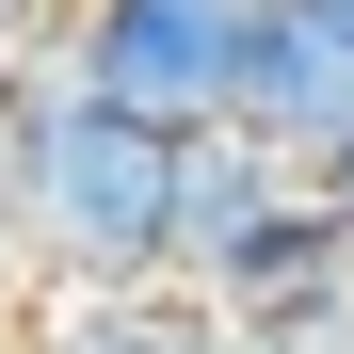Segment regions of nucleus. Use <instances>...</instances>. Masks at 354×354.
I'll list each match as a JSON object with an SVG mask.
<instances>
[{"mask_svg": "<svg viewBox=\"0 0 354 354\" xmlns=\"http://www.w3.org/2000/svg\"><path fill=\"white\" fill-rule=\"evenodd\" d=\"M0 48H32V0H0Z\"/></svg>", "mask_w": 354, "mask_h": 354, "instance_id": "obj_8", "label": "nucleus"}, {"mask_svg": "<svg viewBox=\"0 0 354 354\" xmlns=\"http://www.w3.org/2000/svg\"><path fill=\"white\" fill-rule=\"evenodd\" d=\"M290 194H306V177H290L258 129H194V145H177V258H161V274L225 306V274L274 242V209H290Z\"/></svg>", "mask_w": 354, "mask_h": 354, "instance_id": "obj_3", "label": "nucleus"}, {"mask_svg": "<svg viewBox=\"0 0 354 354\" xmlns=\"http://www.w3.org/2000/svg\"><path fill=\"white\" fill-rule=\"evenodd\" d=\"M0 129H17V48H0Z\"/></svg>", "mask_w": 354, "mask_h": 354, "instance_id": "obj_9", "label": "nucleus"}, {"mask_svg": "<svg viewBox=\"0 0 354 354\" xmlns=\"http://www.w3.org/2000/svg\"><path fill=\"white\" fill-rule=\"evenodd\" d=\"M177 145L194 129L113 113L32 32L17 48V129H0V242L48 290H161V258H177Z\"/></svg>", "mask_w": 354, "mask_h": 354, "instance_id": "obj_1", "label": "nucleus"}, {"mask_svg": "<svg viewBox=\"0 0 354 354\" xmlns=\"http://www.w3.org/2000/svg\"><path fill=\"white\" fill-rule=\"evenodd\" d=\"M290 17H322V32H338V48H354V0H290Z\"/></svg>", "mask_w": 354, "mask_h": 354, "instance_id": "obj_7", "label": "nucleus"}, {"mask_svg": "<svg viewBox=\"0 0 354 354\" xmlns=\"http://www.w3.org/2000/svg\"><path fill=\"white\" fill-rule=\"evenodd\" d=\"M258 17L274 0H65L48 48H65L113 113H145V129H225V97L258 65Z\"/></svg>", "mask_w": 354, "mask_h": 354, "instance_id": "obj_2", "label": "nucleus"}, {"mask_svg": "<svg viewBox=\"0 0 354 354\" xmlns=\"http://www.w3.org/2000/svg\"><path fill=\"white\" fill-rule=\"evenodd\" d=\"M306 194H322V209H338V225H354V145H338V161H322V177H306Z\"/></svg>", "mask_w": 354, "mask_h": 354, "instance_id": "obj_6", "label": "nucleus"}, {"mask_svg": "<svg viewBox=\"0 0 354 354\" xmlns=\"http://www.w3.org/2000/svg\"><path fill=\"white\" fill-rule=\"evenodd\" d=\"M225 129H258L290 177H322V161L354 145V48L274 0V17H258V65H242V97H225Z\"/></svg>", "mask_w": 354, "mask_h": 354, "instance_id": "obj_4", "label": "nucleus"}, {"mask_svg": "<svg viewBox=\"0 0 354 354\" xmlns=\"http://www.w3.org/2000/svg\"><path fill=\"white\" fill-rule=\"evenodd\" d=\"M32 354H242V322L209 306V290H48V322H32Z\"/></svg>", "mask_w": 354, "mask_h": 354, "instance_id": "obj_5", "label": "nucleus"}]
</instances>
